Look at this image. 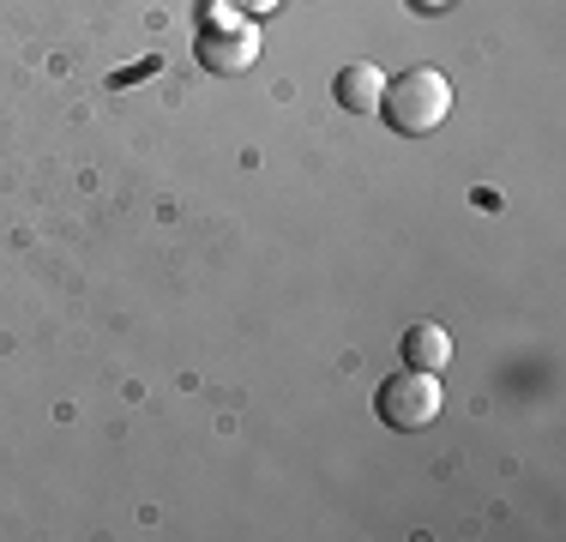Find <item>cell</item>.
<instances>
[{"instance_id": "cell-4", "label": "cell", "mask_w": 566, "mask_h": 542, "mask_svg": "<svg viewBox=\"0 0 566 542\" xmlns=\"http://www.w3.org/2000/svg\"><path fill=\"white\" fill-rule=\"evenodd\" d=\"M332 91H338V103L349 108V115H374L380 97H386V73H380V66H368V61H349Z\"/></svg>"}, {"instance_id": "cell-1", "label": "cell", "mask_w": 566, "mask_h": 542, "mask_svg": "<svg viewBox=\"0 0 566 542\" xmlns=\"http://www.w3.org/2000/svg\"><path fill=\"white\" fill-rule=\"evenodd\" d=\"M380 108H386V121H392V133L428 139V133L452 115V79L434 73V66H410V73H398L392 85H386Z\"/></svg>"}, {"instance_id": "cell-7", "label": "cell", "mask_w": 566, "mask_h": 542, "mask_svg": "<svg viewBox=\"0 0 566 542\" xmlns=\"http://www.w3.org/2000/svg\"><path fill=\"white\" fill-rule=\"evenodd\" d=\"M416 7H422V12H440V7H452V0H416Z\"/></svg>"}, {"instance_id": "cell-3", "label": "cell", "mask_w": 566, "mask_h": 542, "mask_svg": "<svg viewBox=\"0 0 566 542\" xmlns=\"http://www.w3.org/2000/svg\"><path fill=\"white\" fill-rule=\"evenodd\" d=\"M199 61L211 66V73H248L253 61H260V31H253V19H241L235 7L223 12V19L206 24V37H199Z\"/></svg>"}, {"instance_id": "cell-6", "label": "cell", "mask_w": 566, "mask_h": 542, "mask_svg": "<svg viewBox=\"0 0 566 542\" xmlns=\"http://www.w3.org/2000/svg\"><path fill=\"white\" fill-rule=\"evenodd\" d=\"M229 7H235L241 19H260V12H277L283 0H229Z\"/></svg>"}, {"instance_id": "cell-2", "label": "cell", "mask_w": 566, "mask_h": 542, "mask_svg": "<svg viewBox=\"0 0 566 542\" xmlns=\"http://www.w3.org/2000/svg\"><path fill=\"white\" fill-rule=\"evenodd\" d=\"M440 374H422V368H403L392 374L380 386V398H374V410H380V423L386 428H398V434H422L428 423L440 416Z\"/></svg>"}, {"instance_id": "cell-5", "label": "cell", "mask_w": 566, "mask_h": 542, "mask_svg": "<svg viewBox=\"0 0 566 542\" xmlns=\"http://www.w3.org/2000/svg\"><path fill=\"white\" fill-rule=\"evenodd\" d=\"M403 362H410V368H422V374H440V368H447V362H452L447 325H434V320L410 325V337H403Z\"/></svg>"}]
</instances>
